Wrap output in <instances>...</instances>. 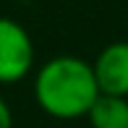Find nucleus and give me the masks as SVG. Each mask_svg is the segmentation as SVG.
Returning <instances> with one entry per match:
<instances>
[{
    "label": "nucleus",
    "instance_id": "nucleus-1",
    "mask_svg": "<svg viewBox=\"0 0 128 128\" xmlns=\"http://www.w3.org/2000/svg\"><path fill=\"white\" fill-rule=\"evenodd\" d=\"M97 97H100V84L92 63H86L84 58H50L34 76V100L42 112H47L55 120L86 118Z\"/></svg>",
    "mask_w": 128,
    "mask_h": 128
},
{
    "label": "nucleus",
    "instance_id": "nucleus-2",
    "mask_svg": "<svg viewBox=\"0 0 128 128\" xmlns=\"http://www.w3.org/2000/svg\"><path fill=\"white\" fill-rule=\"evenodd\" d=\"M34 68V42L18 21L0 16V84H18Z\"/></svg>",
    "mask_w": 128,
    "mask_h": 128
},
{
    "label": "nucleus",
    "instance_id": "nucleus-3",
    "mask_svg": "<svg viewBox=\"0 0 128 128\" xmlns=\"http://www.w3.org/2000/svg\"><path fill=\"white\" fill-rule=\"evenodd\" d=\"M92 68L100 92L128 97V42H110L102 47Z\"/></svg>",
    "mask_w": 128,
    "mask_h": 128
},
{
    "label": "nucleus",
    "instance_id": "nucleus-4",
    "mask_svg": "<svg viewBox=\"0 0 128 128\" xmlns=\"http://www.w3.org/2000/svg\"><path fill=\"white\" fill-rule=\"evenodd\" d=\"M86 120L92 128H128V97L100 92L86 112Z\"/></svg>",
    "mask_w": 128,
    "mask_h": 128
},
{
    "label": "nucleus",
    "instance_id": "nucleus-5",
    "mask_svg": "<svg viewBox=\"0 0 128 128\" xmlns=\"http://www.w3.org/2000/svg\"><path fill=\"white\" fill-rule=\"evenodd\" d=\"M0 128H13V112L3 97H0Z\"/></svg>",
    "mask_w": 128,
    "mask_h": 128
}]
</instances>
